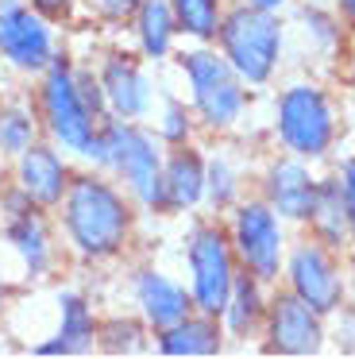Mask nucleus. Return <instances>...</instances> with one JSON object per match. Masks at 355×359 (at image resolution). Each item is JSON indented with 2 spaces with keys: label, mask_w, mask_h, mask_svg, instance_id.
Returning a JSON list of instances; mask_svg holds the SVG:
<instances>
[{
  "label": "nucleus",
  "mask_w": 355,
  "mask_h": 359,
  "mask_svg": "<svg viewBox=\"0 0 355 359\" xmlns=\"http://www.w3.org/2000/svg\"><path fill=\"white\" fill-rule=\"evenodd\" d=\"M58 209H62V232L85 263L116 259L131 236V224H135L131 197L108 178H97V174L69 178V189Z\"/></svg>",
  "instance_id": "1"
},
{
  "label": "nucleus",
  "mask_w": 355,
  "mask_h": 359,
  "mask_svg": "<svg viewBox=\"0 0 355 359\" xmlns=\"http://www.w3.org/2000/svg\"><path fill=\"white\" fill-rule=\"evenodd\" d=\"M39 120H43L54 147L100 166V128L105 124L81 101V89H77V78H74V62L62 55L46 66L43 81H39Z\"/></svg>",
  "instance_id": "2"
},
{
  "label": "nucleus",
  "mask_w": 355,
  "mask_h": 359,
  "mask_svg": "<svg viewBox=\"0 0 355 359\" xmlns=\"http://www.w3.org/2000/svg\"><path fill=\"white\" fill-rule=\"evenodd\" d=\"M162 151L154 143L151 132L135 124V120H116L108 116L100 128V166L112 170L120 178V186L128 189L131 201H139L143 209L166 212L162 201Z\"/></svg>",
  "instance_id": "3"
},
{
  "label": "nucleus",
  "mask_w": 355,
  "mask_h": 359,
  "mask_svg": "<svg viewBox=\"0 0 355 359\" xmlns=\"http://www.w3.org/2000/svg\"><path fill=\"white\" fill-rule=\"evenodd\" d=\"M282 20L278 12L255 8V4H239L220 20V55L232 62V70L243 78V86H267L278 70V55H282Z\"/></svg>",
  "instance_id": "4"
},
{
  "label": "nucleus",
  "mask_w": 355,
  "mask_h": 359,
  "mask_svg": "<svg viewBox=\"0 0 355 359\" xmlns=\"http://www.w3.org/2000/svg\"><path fill=\"white\" fill-rule=\"evenodd\" d=\"M178 66H182L185 81H189L193 112L201 116L205 128L224 132V128H232L243 116V104H247L243 78L232 70V62L224 55H216V50H208V47L182 50V55H178Z\"/></svg>",
  "instance_id": "5"
},
{
  "label": "nucleus",
  "mask_w": 355,
  "mask_h": 359,
  "mask_svg": "<svg viewBox=\"0 0 355 359\" xmlns=\"http://www.w3.org/2000/svg\"><path fill=\"white\" fill-rule=\"evenodd\" d=\"M185 263H189V297L197 313L220 317L228 290L236 282V251L220 224H197L185 240Z\"/></svg>",
  "instance_id": "6"
},
{
  "label": "nucleus",
  "mask_w": 355,
  "mask_h": 359,
  "mask_svg": "<svg viewBox=\"0 0 355 359\" xmlns=\"http://www.w3.org/2000/svg\"><path fill=\"white\" fill-rule=\"evenodd\" d=\"M278 140L290 155L297 158H321L328 155L332 140H336V116L316 86H290L278 97Z\"/></svg>",
  "instance_id": "7"
},
{
  "label": "nucleus",
  "mask_w": 355,
  "mask_h": 359,
  "mask_svg": "<svg viewBox=\"0 0 355 359\" xmlns=\"http://www.w3.org/2000/svg\"><path fill=\"white\" fill-rule=\"evenodd\" d=\"M232 251L239 266L259 282H274L282 271V224L267 201H236L232 205Z\"/></svg>",
  "instance_id": "8"
},
{
  "label": "nucleus",
  "mask_w": 355,
  "mask_h": 359,
  "mask_svg": "<svg viewBox=\"0 0 355 359\" xmlns=\"http://www.w3.org/2000/svg\"><path fill=\"white\" fill-rule=\"evenodd\" d=\"M46 209H39L20 186H12L4 197H0V240L12 248V255L20 259L23 274L31 282L43 278L54 263V236H51V224L43 217Z\"/></svg>",
  "instance_id": "9"
},
{
  "label": "nucleus",
  "mask_w": 355,
  "mask_h": 359,
  "mask_svg": "<svg viewBox=\"0 0 355 359\" xmlns=\"http://www.w3.org/2000/svg\"><path fill=\"white\" fill-rule=\"evenodd\" d=\"M0 55L20 74H43L58 58L51 20L27 0H0Z\"/></svg>",
  "instance_id": "10"
},
{
  "label": "nucleus",
  "mask_w": 355,
  "mask_h": 359,
  "mask_svg": "<svg viewBox=\"0 0 355 359\" xmlns=\"http://www.w3.org/2000/svg\"><path fill=\"white\" fill-rule=\"evenodd\" d=\"M286 274H290V290L309 309H316L321 317L340 309V302H344V278L336 271L332 248H324L321 240L293 248L290 263H286Z\"/></svg>",
  "instance_id": "11"
},
{
  "label": "nucleus",
  "mask_w": 355,
  "mask_h": 359,
  "mask_svg": "<svg viewBox=\"0 0 355 359\" xmlns=\"http://www.w3.org/2000/svg\"><path fill=\"white\" fill-rule=\"evenodd\" d=\"M321 348V313L309 309L293 290L278 294L267 309V351H274V355H316Z\"/></svg>",
  "instance_id": "12"
},
{
  "label": "nucleus",
  "mask_w": 355,
  "mask_h": 359,
  "mask_svg": "<svg viewBox=\"0 0 355 359\" xmlns=\"http://www.w3.org/2000/svg\"><path fill=\"white\" fill-rule=\"evenodd\" d=\"M316 189L321 182L309 174L305 158H274L267 166V178H262V201L278 212L282 220H297V224H309L316 205Z\"/></svg>",
  "instance_id": "13"
},
{
  "label": "nucleus",
  "mask_w": 355,
  "mask_h": 359,
  "mask_svg": "<svg viewBox=\"0 0 355 359\" xmlns=\"http://www.w3.org/2000/svg\"><path fill=\"white\" fill-rule=\"evenodd\" d=\"M15 186L39 205V209H58L69 189V166L58 155L54 143H31L15 155Z\"/></svg>",
  "instance_id": "14"
},
{
  "label": "nucleus",
  "mask_w": 355,
  "mask_h": 359,
  "mask_svg": "<svg viewBox=\"0 0 355 359\" xmlns=\"http://www.w3.org/2000/svg\"><path fill=\"white\" fill-rule=\"evenodd\" d=\"M100 78V93H105V104L116 120H139L151 109V81H147L139 58L131 55H108L105 62L97 66Z\"/></svg>",
  "instance_id": "15"
},
{
  "label": "nucleus",
  "mask_w": 355,
  "mask_h": 359,
  "mask_svg": "<svg viewBox=\"0 0 355 359\" xmlns=\"http://www.w3.org/2000/svg\"><path fill=\"white\" fill-rule=\"evenodd\" d=\"M135 305L151 332H162V328L178 325V320H185L193 313L189 290L182 282H174L170 274L154 271V266L135 271Z\"/></svg>",
  "instance_id": "16"
},
{
  "label": "nucleus",
  "mask_w": 355,
  "mask_h": 359,
  "mask_svg": "<svg viewBox=\"0 0 355 359\" xmlns=\"http://www.w3.org/2000/svg\"><path fill=\"white\" fill-rule=\"evenodd\" d=\"M97 348V313L81 290L58 294V332L51 340L35 344V355H85Z\"/></svg>",
  "instance_id": "17"
},
{
  "label": "nucleus",
  "mask_w": 355,
  "mask_h": 359,
  "mask_svg": "<svg viewBox=\"0 0 355 359\" xmlns=\"http://www.w3.org/2000/svg\"><path fill=\"white\" fill-rule=\"evenodd\" d=\"M162 201L166 212H189L205 201V155L197 147L178 143L162 158Z\"/></svg>",
  "instance_id": "18"
},
{
  "label": "nucleus",
  "mask_w": 355,
  "mask_h": 359,
  "mask_svg": "<svg viewBox=\"0 0 355 359\" xmlns=\"http://www.w3.org/2000/svg\"><path fill=\"white\" fill-rule=\"evenodd\" d=\"M154 344H159L162 355L182 359V355H216L224 344V328L216 325L213 313H189L185 320L154 332Z\"/></svg>",
  "instance_id": "19"
},
{
  "label": "nucleus",
  "mask_w": 355,
  "mask_h": 359,
  "mask_svg": "<svg viewBox=\"0 0 355 359\" xmlns=\"http://www.w3.org/2000/svg\"><path fill=\"white\" fill-rule=\"evenodd\" d=\"M224 328H228V336H251L255 328L267 320V302H262V282L255 278L251 271H236V282H232L228 290V302H224L220 317Z\"/></svg>",
  "instance_id": "20"
},
{
  "label": "nucleus",
  "mask_w": 355,
  "mask_h": 359,
  "mask_svg": "<svg viewBox=\"0 0 355 359\" xmlns=\"http://www.w3.org/2000/svg\"><path fill=\"white\" fill-rule=\"evenodd\" d=\"M174 8L170 0H139L135 8V35H139V50L143 58L159 62V58L170 55V43H174Z\"/></svg>",
  "instance_id": "21"
},
{
  "label": "nucleus",
  "mask_w": 355,
  "mask_h": 359,
  "mask_svg": "<svg viewBox=\"0 0 355 359\" xmlns=\"http://www.w3.org/2000/svg\"><path fill=\"white\" fill-rule=\"evenodd\" d=\"M309 224L316 228V236H321L324 248H340L344 240H351V228H347V209H344V194H340V182H321Z\"/></svg>",
  "instance_id": "22"
},
{
  "label": "nucleus",
  "mask_w": 355,
  "mask_h": 359,
  "mask_svg": "<svg viewBox=\"0 0 355 359\" xmlns=\"http://www.w3.org/2000/svg\"><path fill=\"white\" fill-rule=\"evenodd\" d=\"M174 8V24L178 32H185L189 39L197 43H213L216 32H220V0H170Z\"/></svg>",
  "instance_id": "23"
},
{
  "label": "nucleus",
  "mask_w": 355,
  "mask_h": 359,
  "mask_svg": "<svg viewBox=\"0 0 355 359\" xmlns=\"http://www.w3.org/2000/svg\"><path fill=\"white\" fill-rule=\"evenodd\" d=\"M39 128H43V120H39L35 109H27V104H4L0 109V151L15 158L23 147H31L39 140Z\"/></svg>",
  "instance_id": "24"
},
{
  "label": "nucleus",
  "mask_w": 355,
  "mask_h": 359,
  "mask_svg": "<svg viewBox=\"0 0 355 359\" xmlns=\"http://www.w3.org/2000/svg\"><path fill=\"white\" fill-rule=\"evenodd\" d=\"M147 320H135V317H108L105 325H97V348L105 355H135L143 351L147 344Z\"/></svg>",
  "instance_id": "25"
},
{
  "label": "nucleus",
  "mask_w": 355,
  "mask_h": 359,
  "mask_svg": "<svg viewBox=\"0 0 355 359\" xmlns=\"http://www.w3.org/2000/svg\"><path fill=\"white\" fill-rule=\"evenodd\" d=\"M236 189H239L236 166H232L228 158H208L205 163V201L213 205L216 212H224V209L236 205Z\"/></svg>",
  "instance_id": "26"
},
{
  "label": "nucleus",
  "mask_w": 355,
  "mask_h": 359,
  "mask_svg": "<svg viewBox=\"0 0 355 359\" xmlns=\"http://www.w3.org/2000/svg\"><path fill=\"white\" fill-rule=\"evenodd\" d=\"M159 140L166 147H178V143H189V112L178 97H166L162 101V116H159Z\"/></svg>",
  "instance_id": "27"
},
{
  "label": "nucleus",
  "mask_w": 355,
  "mask_h": 359,
  "mask_svg": "<svg viewBox=\"0 0 355 359\" xmlns=\"http://www.w3.org/2000/svg\"><path fill=\"white\" fill-rule=\"evenodd\" d=\"M340 194H344V209H347V228H351V243H355V158H347L340 166Z\"/></svg>",
  "instance_id": "28"
},
{
  "label": "nucleus",
  "mask_w": 355,
  "mask_h": 359,
  "mask_svg": "<svg viewBox=\"0 0 355 359\" xmlns=\"http://www.w3.org/2000/svg\"><path fill=\"white\" fill-rule=\"evenodd\" d=\"M93 8L105 20H128V16H135L139 0H93Z\"/></svg>",
  "instance_id": "29"
},
{
  "label": "nucleus",
  "mask_w": 355,
  "mask_h": 359,
  "mask_svg": "<svg viewBox=\"0 0 355 359\" xmlns=\"http://www.w3.org/2000/svg\"><path fill=\"white\" fill-rule=\"evenodd\" d=\"M27 4H35V8L43 12L46 20H62V16H66V12L77 4V0H27Z\"/></svg>",
  "instance_id": "30"
},
{
  "label": "nucleus",
  "mask_w": 355,
  "mask_h": 359,
  "mask_svg": "<svg viewBox=\"0 0 355 359\" xmlns=\"http://www.w3.org/2000/svg\"><path fill=\"white\" fill-rule=\"evenodd\" d=\"M247 4H255V8H267V12H278L286 0H247Z\"/></svg>",
  "instance_id": "31"
},
{
  "label": "nucleus",
  "mask_w": 355,
  "mask_h": 359,
  "mask_svg": "<svg viewBox=\"0 0 355 359\" xmlns=\"http://www.w3.org/2000/svg\"><path fill=\"white\" fill-rule=\"evenodd\" d=\"M4 309H8V282H4V274H0V317H4Z\"/></svg>",
  "instance_id": "32"
},
{
  "label": "nucleus",
  "mask_w": 355,
  "mask_h": 359,
  "mask_svg": "<svg viewBox=\"0 0 355 359\" xmlns=\"http://www.w3.org/2000/svg\"><path fill=\"white\" fill-rule=\"evenodd\" d=\"M336 4H340V12H344L347 20H355V0H336Z\"/></svg>",
  "instance_id": "33"
}]
</instances>
